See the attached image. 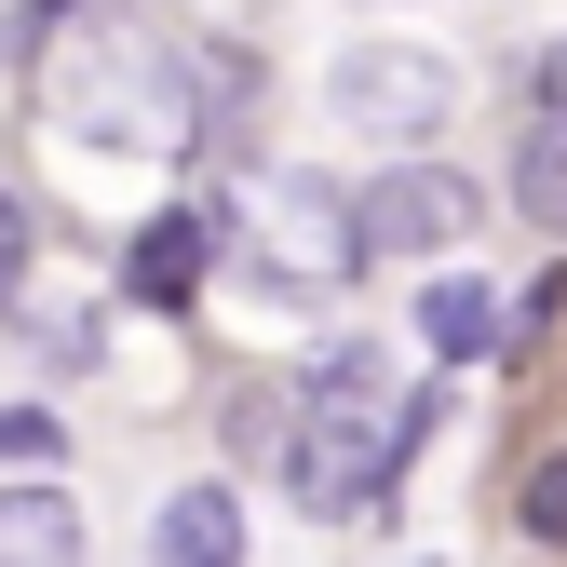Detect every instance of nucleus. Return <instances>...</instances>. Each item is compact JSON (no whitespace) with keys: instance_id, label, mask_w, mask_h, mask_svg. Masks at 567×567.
<instances>
[{"instance_id":"nucleus-1","label":"nucleus","mask_w":567,"mask_h":567,"mask_svg":"<svg viewBox=\"0 0 567 567\" xmlns=\"http://www.w3.org/2000/svg\"><path fill=\"white\" fill-rule=\"evenodd\" d=\"M54 122L122 163H189L203 150V54L135 28L122 0H95V14L54 28Z\"/></svg>"},{"instance_id":"nucleus-2","label":"nucleus","mask_w":567,"mask_h":567,"mask_svg":"<svg viewBox=\"0 0 567 567\" xmlns=\"http://www.w3.org/2000/svg\"><path fill=\"white\" fill-rule=\"evenodd\" d=\"M405 446H419V379H392L379 338H338L298 392V419H284V486H298V514L351 527V514L392 501Z\"/></svg>"},{"instance_id":"nucleus-3","label":"nucleus","mask_w":567,"mask_h":567,"mask_svg":"<svg viewBox=\"0 0 567 567\" xmlns=\"http://www.w3.org/2000/svg\"><path fill=\"white\" fill-rule=\"evenodd\" d=\"M324 109H338L351 135H379V150H419V135L460 109V82H446L419 41H351V54L324 68Z\"/></svg>"},{"instance_id":"nucleus-4","label":"nucleus","mask_w":567,"mask_h":567,"mask_svg":"<svg viewBox=\"0 0 567 567\" xmlns=\"http://www.w3.org/2000/svg\"><path fill=\"white\" fill-rule=\"evenodd\" d=\"M257 257H270V284H298V298H338L351 270H365V230H351V203L324 189V176H257Z\"/></svg>"},{"instance_id":"nucleus-5","label":"nucleus","mask_w":567,"mask_h":567,"mask_svg":"<svg viewBox=\"0 0 567 567\" xmlns=\"http://www.w3.org/2000/svg\"><path fill=\"white\" fill-rule=\"evenodd\" d=\"M473 217H486V189L446 176V163H379L365 189H351V230H365V257H446Z\"/></svg>"},{"instance_id":"nucleus-6","label":"nucleus","mask_w":567,"mask_h":567,"mask_svg":"<svg viewBox=\"0 0 567 567\" xmlns=\"http://www.w3.org/2000/svg\"><path fill=\"white\" fill-rule=\"evenodd\" d=\"M203 270H217V217L163 203V217L122 244V298H135V311H189V298H203Z\"/></svg>"},{"instance_id":"nucleus-7","label":"nucleus","mask_w":567,"mask_h":567,"mask_svg":"<svg viewBox=\"0 0 567 567\" xmlns=\"http://www.w3.org/2000/svg\"><path fill=\"white\" fill-rule=\"evenodd\" d=\"M150 567H244V501H230L217 473L176 486V501L150 514Z\"/></svg>"},{"instance_id":"nucleus-8","label":"nucleus","mask_w":567,"mask_h":567,"mask_svg":"<svg viewBox=\"0 0 567 567\" xmlns=\"http://www.w3.org/2000/svg\"><path fill=\"white\" fill-rule=\"evenodd\" d=\"M0 567H82V501H68L54 473L0 486Z\"/></svg>"},{"instance_id":"nucleus-9","label":"nucleus","mask_w":567,"mask_h":567,"mask_svg":"<svg viewBox=\"0 0 567 567\" xmlns=\"http://www.w3.org/2000/svg\"><path fill=\"white\" fill-rule=\"evenodd\" d=\"M419 351H433V365H486V351H501V311H486L473 270H433V284H419Z\"/></svg>"},{"instance_id":"nucleus-10","label":"nucleus","mask_w":567,"mask_h":567,"mask_svg":"<svg viewBox=\"0 0 567 567\" xmlns=\"http://www.w3.org/2000/svg\"><path fill=\"white\" fill-rule=\"evenodd\" d=\"M514 217H527V230H567V135H554V122L514 135Z\"/></svg>"},{"instance_id":"nucleus-11","label":"nucleus","mask_w":567,"mask_h":567,"mask_svg":"<svg viewBox=\"0 0 567 567\" xmlns=\"http://www.w3.org/2000/svg\"><path fill=\"white\" fill-rule=\"evenodd\" d=\"M514 527H527L540 554H567V446H554V460H527V486H514Z\"/></svg>"},{"instance_id":"nucleus-12","label":"nucleus","mask_w":567,"mask_h":567,"mask_svg":"<svg viewBox=\"0 0 567 567\" xmlns=\"http://www.w3.org/2000/svg\"><path fill=\"white\" fill-rule=\"evenodd\" d=\"M54 446H68V433H54V405H0V460H28V473H54Z\"/></svg>"},{"instance_id":"nucleus-13","label":"nucleus","mask_w":567,"mask_h":567,"mask_svg":"<svg viewBox=\"0 0 567 567\" xmlns=\"http://www.w3.org/2000/svg\"><path fill=\"white\" fill-rule=\"evenodd\" d=\"M14 284H28V203L0 189V311H14Z\"/></svg>"},{"instance_id":"nucleus-14","label":"nucleus","mask_w":567,"mask_h":567,"mask_svg":"<svg viewBox=\"0 0 567 567\" xmlns=\"http://www.w3.org/2000/svg\"><path fill=\"white\" fill-rule=\"evenodd\" d=\"M540 122H554V135H567V41H554V54H540Z\"/></svg>"}]
</instances>
